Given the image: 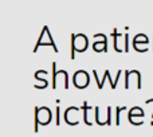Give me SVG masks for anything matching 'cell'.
Instances as JSON below:
<instances>
[{
	"label": "cell",
	"instance_id": "obj_1",
	"mask_svg": "<svg viewBox=\"0 0 153 137\" xmlns=\"http://www.w3.org/2000/svg\"><path fill=\"white\" fill-rule=\"evenodd\" d=\"M73 81H74V85L76 87L83 89V87H86L87 85H89V75H87L86 71L79 70V71H76V73L74 74Z\"/></svg>",
	"mask_w": 153,
	"mask_h": 137
},
{
	"label": "cell",
	"instance_id": "obj_2",
	"mask_svg": "<svg viewBox=\"0 0 153 137\" xmlns=\"http://www.w3.org/2000/svg\"><path fill=\"white\" fill-rule=\"evenodd\" d=\"M79 45H82V47H83V50L87 47V39L83 36V35H76L75 36V39H74V46H75V50H78L79 51V48H81V46Z\"/></svg>",
	"mask_w": 153,
	"mask_h": 137
}]
</instances>
